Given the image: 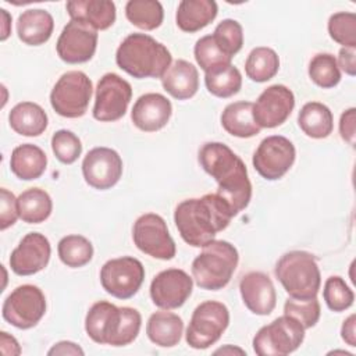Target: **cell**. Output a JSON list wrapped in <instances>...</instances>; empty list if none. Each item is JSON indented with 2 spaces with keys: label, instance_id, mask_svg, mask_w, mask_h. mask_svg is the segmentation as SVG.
<instances>
[{
  "label": "cell",
  "instance_id": "cell-1",
  "mask_svg": "<svg viewBox=\"0 0 356 356\" xmlns=\"http://www.w3.org/2000/svg\"><path fill=\"white\" fill-rule=\"evenodd\" d=\"M200 167L217 182V195L234 214L245 210L252 199V184L242 159L221 142L204 143L197 156Z\"/></svg>",
  "mask_w": 356,
  "mask_h": 356
},
{
  "label": "cell",
  "instance_id": "cell-2",
  "mask_svg": "<svg viewBox=\"0 0 356 356\" xmlns=\"http://www.w3.org/2000/svg\"><path fill=\"white\" fill-rule=\"evenodd\" d=\"M235 217L217 193L185 199L175 207L174 222L181 238L193 248H203L225 229Z\"/></svg>",
  "mask_w": 356,
  "mask_h": 356
},
{
  "label": "cell",
  "instance_id": "cell-3",
  "mask_svg": "<svg viewBox=\"0 0 356 356\" xmlns=\"http://www.w3.org/2000/svg\"><path fill=\"white\" fill-rule=\"evenodd\" d=\"M142 316L129 306L118 307L107 300L90 306L85 317L88 337L100 345L125 346L134 342L140 331Z\"/></svg>",
  "mask_w": 356,
  "mask_h": 356
},
{
  "label": "cell",
  "instance_id": "cell-4",
  "mask_svg": "<svg viewBox=\"0 0 356 356\" xmlns=\"http://www.w3.org/2000/svg\"><path fill=\"white\" fill-rule=\"evenodd\" d=\"M170 50L146 33H131L115 51L117 65L134 78H161L171 65Z\"/></svg>",
  "mask_w": 356,
  "mask_h": 356
},
{
  "label": "cell",
  "instance_id": "cell-5",
  "mask_svg": "<svg viewBox=\"0 0 356 356\" xmlns=\"http://www.w3.org/2000/svg\"><path fill=\"white\" fill-rule=\"evenodd\" d=\"M239 254L228 241L213 239L203 246L192 261V278L206 291H218L228 285L238 266Z\"/></svg>",
  "mask_w": 356,
  "mask_h": 356
},
{
  "label": "cell",
  "instance_id": "cell-6",
  "mask_svg": "<svg viewBox=\"0 0 356 356\" xmlns=\"http://www.w3.org/2000/svg\"><path fill=\"white\" fill-rule=\"evenodd\" d=\"M289 298H316L321 286V274L314 254L306 250H291L284 253L274 268Z\"/></svg>",
  "mask_w": 356,
  "mask_h": 356
},
{
  "label": "cell",
  "instance_id": "cell-7",
  "mask_svg": "<svg viewBox=\"0 0 356 356\" xmlns=\"http://www.w3.org/2000/svg\"><path fill=\"white\" fill-rule=\"evenodd\" d=\"M229 324L228 307L217 300H206L196 306L186 328L185 341L193 349L214 345Z\"/></svg>",
  "mask_w": 356,
  "mask_h": 356
},
{
  "label": "cell",
  "instance_id": "cell-8",
  "mask_svg": "<svg viewBox=\"0 0 356 356\" xmlns=\"http://www.w3.org/2000/svg\"><path fill=\"white\" fill-rule=\"evenodd\" d=\"M305 328L291 316H281L263 325L253 338V350L259 356H285L295 352L305 339Z\"/></svg>",
  "mask_w": 356,
  "mask_h": 356
},
{
  "label": "cell",
  "instance_id": "cell-9",
  "mask_svg": "<svg viewBox=\"0 0 356 356\" xmlns=\"http://www.w3.org/2000/svg\"><path fill=\"white\" fill-rule=\"evenodd\" d=\"M92 81L82 71H68L63 74L50 92L53 110L65 118H79L85 115L90 97Z\"/></svg>",
  "mask_w": 356,
  "mask_h": 356
},
{
  "label": "cell",
  "instance_id": "cell-10",
  "mask_svg": "<svg viewBox=\"0 0 356 356\" xmlns=\"http://www.w3.org/2000/svg\"><path fill=\"white\" fill-rule=\"evenodd\" d=\"M46 313V298L42 289L32 284L17 286L4 300L3 318L15 328L35 327Z\"/></svg>",
  "mask_w": 356,
  "mask_h": 356
},
{
  "label": "cell",
  "instance_id": "cell-11",
  "mask_svg": "<svg viewBox=\"0 0 356 356\" xmlns=\"http://www.w3.org/2000/svg\"><path fill=\"white\" fill-rule=\"evenodd\" d=\"M143 280L145 267L132 256L110 259L100 270V284L103 289L111 296L122 300L136 295Z\"/></svg>",
  "mask_w": 356,
  "mask_h": 356
},
{
  "label": "cell",
  "instance_id": "cell-12",
  "mask_svg": "<svg viewBox=\"0 0 356 356\" xmlns=\"http://www.w3.org/2000/svg\"><path fill=\"white\" fill-rule=\"evenodd\" d=\"M135 246L145 254L171 260L177 253V246L171 238L164 218L156 213H145L136 218L132 228Z\"/></svg>",
  "mask_w": 356,
  "mask_h": 356
},
{
  "label": "cell",
  "instance_id": "cell-13",
  "mask_svg": "<svg viewBox=\"0 0 356 356\" xmlns=\"http://www.w3.org/2000/svg\"><path fill=\"white\" fill-rule=\"evenodd\" d=\"M132 99V88L118 74H104L96 86L93 118L102 122H113L122 118Z\"/></svg>",
  "mask_w": 356,
  "mask_h": 356
},
{
  "label": "cell",
  "instance_id": "cell-14",
  "mask_svg": "<svg viewBox=\"0 0 356 356\" xmlns=\"http://www.w3.org/2000/svg\"><path fill=\"white\" fill-rule=\"evenodd\" d=\"M295 159L293 143L282 135H271L259 143L252 163L260 177L267 181H277L291 170Z\"/></svg>",
  "mask_w": 356,
  "mask_h": 356
},
{
  "label": "cell",
  "instance_id": "cell-15",
  "mask_svg": "<svg viewBox=\"0 0 356 356\" xmlns=\"http://www.w3.org/2000/svg\"><path fill=\"white\" fill-rule=\"evenodd\" d=\"M122 159L111 147H93L82 161V175L85 182L99 191L113 188L122 175Z\"/></svg>",
  "mask_w": 356,
  "mask_h": 356
},
{
  "label": "cell",
  "instance_id": "cell-16",
  "mask_svg": "<svg viewBox=\"0 0 356 356\" xmlns=\"http://www.w3.org/2000/svg\"><path fill=\"white\" fill-rule=\"evenodd\" d=\"M193 278L181 268L160 271L150 284L152 302L164 310L181 307L192 295Z\"/></svg>",
  "mask_w": 356,
  "mask_h": 356
},
{
  "label": "cell",
  "instance_id": "cell-17",
  "mask_svg": "<svg viewBox=\"0 0 356 356\" xmlns=\"http://www.w3.org/2000/svg\"><path fill=\"white\" fill-rule=\"evenodd\" d=\"M96 47L97 31L83 22L72 19L63 28L56 43L58 57L67 64L89 61L95 56Z\"/></svg>",
  "mask_w": 356,
  "mask_h": 356
},
{
  "label": "cell",
  "instance_id": "cell-18",
  "mask_svg": "<svg viewBox=\"0 0 356 356\" xmlns=\"http://www.w3.org/2000/svg\"><path fill=\"white\" fill-rule=\"evenodd\" d=\"M295 107L293 92L281 83L264 89L253 103V118L260 128L282 125Z\"/></svg>",
  "mask_w": 356,
  "mask_h": 356
},
{
  "label": "cell",
  "instance_id": "cell-19",
  "mask_svg": "<svg viewBox=\"0 0 356 356\" xmlns=\"http://www.w3.org/2000/svg\"><path fill=\"white\" fill-rule=\"evenodd\" d=\"M51 246L49 239L40 232L26 234L11 252L10 267L17 275H33L49 264Z\"/></svg>",
  "mask_w": 356,
  "mask_h": 356
},
{
  "label": "cell",
  "instance_id": "cell-20",
  "mask_svg": "<svg viewBox=\"0 0 356 356\" xmlns=\"http://www.w3.org/2000/svg\"><path fill=\"white\" fill-rule=\"evenodd\" d=\"M243 305L257 316H268L275 309L277 292L271 278L261 271H250L239 281Z\"/></svg>",
  "mask_w": 356,
  "mask_h": 356
},
{
  "label": "cell",
  "instance_id": "cell-21",
  "mask_svg": "<svg viewBox=\"0 0 356 356\" xmlns=\"http://www.w3.org/2000/svg\"><path fill=\"white\" fill-rule=\"evenodd\" d=\"M172 114L171 102L161 93H145L135 102L131 120L143 132H156L164 128Z\"/></svg>",
  "mask_w": 356,
  "mask_h": 356
},
{
  "label": "cell",
  "instance_id": "cell-22",
  "mask_svg": "<svg viewBox=\"0 0 356 356\" xmlns=\"http://www.w3.org/2000/svg\"><path fill=\"white\" fill-rule=\"evenodd\" d=\"M65 8L72 21L83 22L96 31L108 29L117 17L115 4L110 0H71Z\"/></svg>",
  "mask_w": 356,
  "mask_h": 356
},
{
  "label": "cell",
  "instance_id": "cell-23",
  "mask_svg": "<svg viewBox=\"0 0 356 356\" xmlns=\"http://www.w3.org/2000/svg\"><path fill=\"white\" fill-rule=\"evenodd\" d=\"M160 79L164 90L177 100H188L199 89L197 68L186 60H175Z\"/></svg>",
  "mask_w": 356,
  "mask_h": 356
},
{
  "label": "cell",
  "instance_id": "cell-24",
  "mask_svg": "<svg viewBox=\"0 0 356 356\" xmlns=\"http://www.w3.org/2000/svg\"><path fill=\"white\" fill-rule=\"evenodd\" d=\"M54 19L42 8H31L19 14L17 19V35L28 46L44 44L53 33Z\"/></svg>",
  "mask_w": 356,
  "mask_h": 356
},
{
  "label": "cell",
  "instance_id": "cell-25",
  "mask_svg": "<svg viewBox=\"0 0 356 356\" xmlns=\"http://www.w3.org/2000/svg\"><path fill=\"white\" fill-rule=\"evenodd\" d=\"M184 332L182 318L168 310L154 312L146 323V335L157 346L172 348L179 343Z\"/></svg>",
  "mask_w": 356,
  "mask_h": 356
},
{
  "label": "cell",
  "instance_id": "cell-26",
  "mask_svg": "<svg viewBox=\"0 0 356 356\" xmlns=\"http://www.w3.org/2000/svg\"><path fill=\"white\" fill-rule=\"evenodd\" d=\"M217 13L218 6L214 0H182L177 8L175 22L181 31L193 33L213 22Z\"/></svg>",
  "mask_w": 356,
  "mask_h": 356
},
{
  "label": "cell",
  "instance_id": "cell-27",
  "mask_svg": "<svg viewBox=\"0 0 356 356\" xmlns=\"http://www.w3.org/2000/svg\"><path fill=\"white\" fill-rule=\"evenodd\" d=\"M47 167L46 153L36 145L22 143L11 152L10 168L13 174L22 181L38 179Z\"/></svg>",
  "mask_w": 356,
  "mask_h": 356
},
{
  "label": "cell",
  "instance_id": "cell-28",
  "mask_svg": "<svg viewBox=\"0 0 356 356\" xmlns=\"http://www.w3.org/2000/svg\"><path fill=\"white\" fill-rule=\"evenodd\" d=\"M8 122L11 129L18 135L39 136L46 131L49 117L38 103L21 102L11 108Z\"/></svg>",
  "mask_w": 356,
  "mask_h": 356
},
{
  "label": "cell",
  "instance_id": "cell-29",
  "mask_svg": "<svg viewBox=\"0 0 356 356\" xmlns=\"http://www.w3.org/2000/svg\"><path fill=\"white\" fill-rule=\"evenodd\" d=\"M221 125L229 135L236 138H252L261 129L253 118V103L245 100L225 106L221 113Z\"/></svg>",
  "mask_w": 356,
  "mask_h": 356
},
{
  "label": "cell",
  "instance_id": "cell-30",
  "mask_svg": "<svg viewBox=\"0 0 356 356\" xmlns=\"http://www.w3.org/2000/svg\"><path fill=\"white\" fill-rule=\"evenodd\" d=\"M298 125L309 138L324 139L334 129V117L325 104L309 102L303 104L298 114Z\"/></svg>",
  "mask_w": 356,
  "mask_h": 356
},
{
  "label": "cell",
  "instance_id": "cell-31",
  "mask_svg": "<svg viewBox=\"0 0 356 356\" xmlns=\"http://www.w3.org/2000/svg\"><path fill=\"white\" fill-rule=\"evenodd\" d=\"M19 218L28 224H39L46 221L53 210V202L50 195L40 188H29L24 191L18 197Z\"/></svg>",
  "mask_w": 356,
  "mask_h": 356
},
{
  "label": "cell",
  "instance_id": "cell-32",
  "mask_svg": "<svg viewBox=\"0 0 356 356\" xmlns=\"http://www.w3.org/2000/svg\"><path fill=\"white\" fill-rule=\"evenodd\" d=\"M280 57L274 49L267 46L254 47L246 57L245 72L253 82H267L277 75Z\"/></svg>",
  "mask_w": 356,
  "mask_h": 356
},
{
  "label": "cell",
  "instance_id": "cell-33",
  "mask_svg": "<svg viewBox=\"0 0 356 356\" xmlns=\"http://www.w3.org/2000/svg\"><path fill=\"white\" fill-rule=\"evenodd\" d=\"M127 19L143 31H153L163 24L164 10L157 0H129L125 4Z\"/></svg>",
  "mask_w": 356,
  "mask_h": 356
},
{
  "label": "cell",
  "instance_id": "cell-34",
  "mask_svg": "<svg viewBox=\"0 0 356 356\" xmlns=\"http://www.w3.org/2000/svg\"><path fill=\"white\" fill-rule=\"evenodd\" d=\"M57 253L60 260L67 267L79 268L92 260L93 245L88 238L72 234L60 239L57 245Z\"/></svg>",
  "mask_w": 356,
  "mask_h": 356
},
{
  "label": "cell",
  "instance_id": "cell-35",
  "mask_svg": "<svg viewBox=\"0 0 356 356\" xmlns=\"http://www.w3.org/2000/svg\"><path fill=\"white\" fill-rule=\"evenodd\" d=\"M204 85L209 93L213 96L227 99L241 90L242 74L234 64H228L216 71L204 74Z\"/></svg>",
  "mask_w": 356,
  "mask_h": 356
},
{
  "label": "cell",
  "instance_id": "cell-36",
  "mask_svg": "<svg viewBox=\"0 0 356 356\" xmlns=\"http://www.w3.org/2000/svg\"><path fill=\"white\" fill-rule=\"evenodd\" d=\"M310 79L323 89H331L341 81L337 57L331 53H318L309 63Z\"/></svg>",
  "mask_w": 356,
  "mask_h": 356
},
{
  "label": "cell",
  "instance_id": "cell-37",
  "mask_svg": "<svg viewBox=\"0 0 356 356\" xmlns=\"http://www.w3.org/2000/svg\"><path fill=\"white\" fill-rule=\"evenodd\" d=\"M195 60L197 65L204 71V74L216 71L221 67H225L231 63V57H228L225 53H222L218 46L216 44L211 35L202 36L193 49Z\"/></svg>",
  "mask_w": 356,
  "mask_h": 356
},
{
  "label": "cell",
  "instance_id": "cell-38",
  "mask_svg": "<svg viewBox=\"0 0 356 356\" xmlns=\"http://www.w3.org/2000/svg\"><path fill=\"white\" fill-rule=\"evenodd\" d=\"M213 39L218 49L228 57H234L243 46V29L236 19H222L213 32Z\"/></svg>",
  "mask_w": 356,
  "mask_h": 356
},
{
  "label": "cell",
  "instance_id": "cell-39",
  "mask_svg": "<svg viewBox=\"0 0 356 356\" xmlns=\"http://www.w3.org/2000/svg\"><path fill=\"white\" fill-rule=\"evenodd\" d=\"M328 33L342 47L356 49V14L349 11L334 13L328 19Z\"/></svg>",
  "mask_w": 356,
  "mask_h": 356
},
{
  "label": "cell",
  "instance_id": "cell-40",
  "mask_svg": "<svg viewBox=\"0 0 356 356\" xmlns=\"http://www.w3.org/2000/svg\"><path fill=\"white\" fill-rule=\"evenodd\" d=\"M323 298L330 310L339 313L349 309L353 305L355 293L348 286L342 277L331 275L327 278L324 284Z\"/></svg>",
  "mask_w": 356,
  "mask_h": 356
},
{
  "label": "cell",
  "instance_id": "cell-41",
  "mask_svg": "<svg viewBox=\"0 0 356 356\" xmlns=\"http://www.w3.org/2000/svg\"><path fill=\"white\" fill-rule=\"evenodd\" d=\"M284 314L298 320L305 330L314 327L321 314L320 302L316 298L312 299H295L288 298L284 303Z\"/></svg>",
  "mask_w": 356,
  "mask_h": 356
},
{
  "label": "cell",
  "instance_id": "cell-42",
  "mask_svg": "<svg viewBox=\"0 0 356 356\" xmlns=\"http://www.w3.org/2000/svg\"><path fill=\"white\" fill-rule=\"evenodd\" d=\"M51 150L63 164H72L82 153L81 139L68 129H58L51 136Z\"/></svg>",
  "mask_w": 356,
  "mask_h": 356
},
{
  "label": "cell",
  "instance_id": "cell-43",
  "mask_svg": "<svg viewBox=\"0 0 356 356\" xmlns=\"http://www.w3.org/2000/svg\"><path fill=\"white\" fill-rule=\"evenodd\" d=\"M19 218L17 197L6 188L0 189V229L6 231Z\"/></svg>",
  "mask_w": 356,
  "mask_h": 356
},
{
  "label": "cell",
  "instance_id": "cell-44",
  "mask_svg": "<svg viewBox=\"0 0 356 356\" xmlns=\"http://www.w3.org/2000/svg\"><path fill=\"white\" fill-rule=\"evenodd\" d=\"M339 135L346 143L352 146L355 145V136H356V108L355 107H350L341 114Z\"/></svg>",
  "mask_w": 356,
  "mask_h": 356
},
{
  "label": "cell",
  "instance_id": "cell-45",
  "mask_svg": "<svg viewBox=\"0 0 356 356\" xmlns=\"http://www.w3.org/2000/svg\"><path fill=\"white\" fill-rule=\"evenodd\" d=\"M339 70H342L349 76H355L356 74V53L355 49L341 47L337 58Z\"/></svg>",
  "mask_w": 356,
  "mask_h": 356
},
{
  "label": "cell",
  "instance_id": "cell-46",
  "mask_svg": "<svg viewBox=\"0 0 356 356\" xmlns=\"http://www.w3.org/2000/svg\"><path fill=\"white\" fill-rule=\"evenodd\" d=\"M47 355H49V356H51V355H63V356H65V355L78 356V355H79V356H82V355H85V352H83V349H82L79 345H76L75 342H71V341H60V342L54 343V345L49 349Z\"/></svg>",
  "mask_w": 356,
  "mask_h": 356
},
{
  "label": "cell",
  "instance_id": "cell-47",
  "mask_svg": "<svg viewBox=\"0 0 356 356\" xmlns=\"http://www.w3.org/2000/svg\"><path fill=\"white\" fill-rule=\"evenodd\" d=\"M0 352L4 356H17L21 353L18 341L6 331L0 332Z\"/></svg>",
  "mask_w": 356,
  "mask_h": 356
},
{
  "label": "cell",
  "instance_id": "cell-48",
  "mask_svg": "<svg viewBox=\"0 0 356 356\" xmlns=\"http://www.w3.org/2000/svg\"><path fill=\"white\" fill-rule=\"evenodd\" d=\"M341 338L349 345L356 346V316L350 314L343 320L341 327Z\"/></svg>",
  "mask_w": 356,
  "mask_h": 356
},
{
  "label": "cell",
  "instance_id": "cell-49",
  "mask_svg": "<svg viewBox=\"0 0 356 356\" xmlns=\"http://www.w3.org/2000/svg\"><path fill=\"white\" fill-rule=\"evenodd\" d=\"M0 11H1V22H3L1 24V36H0V39L6 40L11 33V17L7 13V10L1 8Z\"/></svg>",
  "mask_w": 356,
  "mask_h": 356
},
{
  "label": "cell",
  "instance_id": "cell-50",
  "mask_svg": "<svg viewBox=\"0 0 356 356\" xmlns=\"http://www.w3.org/2000/svg\"><path fill=\"white\" fill-rule=\"evenodd\" d=\"M214 353H239V355H246V352L241 348H232L231 345H227L224 348L217 349Z\"/></svg>",
  "mask_w": 356,
  "mask_h": 356
}]
</instances>
